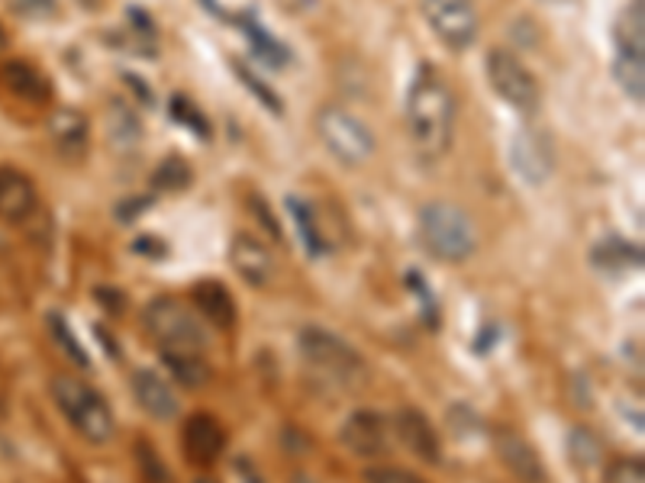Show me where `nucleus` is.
Listing matches in <instances>:
<instances>
[{
    "instance_id": "17",
    "label": "nucleus",
    "mask_w": 645,
    "mask_h": 483,
    "mask_svg": "<svg viewBox=\"0 0 645 483\" xmlns=\"http://www.w3.org/2000/svg\"><path fill=\"white\" fill-rule=\"evenodd\" d=\"M190 300H194L197 316L207 319L217 329H232L236 319H239V306H236V300L227 291V284H220V281H200V284H194Z\"/></svg>"
},
{
    "instance_id": "15",
    "label": "nucleus",
    "mask_w": 645,
    "mask_h": 483,
    "mask_svg": "<svg viewBox=\"0 0 645 483\" xmlns=\"http://www.w3.org/2000/svg\"><path fill=\"white\" fill-rule=\"evenodd\" d=\"M129 387H133L136 403L146 409L153 419H158V422H171V419H178V412H181V400L175 397V390L168 387V380H165L158 371H153V368H139V371H133Z\"/></svg>"
},
{
    "instance_id": "9",
    "label": "nucleus",
    "mask_w": 645,
    "mask_h": 483,
    "mask_svg": "<svg viewBox=\"0 0 645 483\" xmlns=\"http://www.w3.org/2000/svg\"><path fill=\"white\" fill-rule=\"evenodd\" d=\"M510 161L513 171L527 181V185H545L555 171V149L549 143L545 133L539 129H523L517 133L513 146H510Z\"/></svg>"
},
{
    "instance_id": "39",
    "label": "nucleus",
    "mask_w": 645,
    "mask_h": 483,
    "mask_svg": "<svg viewBox=\"0 0 645 483\" xmlns=\"http://www.w3.org/2000/svg\"><path fill=\"white\" fill-rule=\"evenodd\" d=\"M7 45V36H3V27H0V49Z\"/></svg>"
},
{
    "instance_id": "38",
    "label": "nucleus",
    "mask_w": 645,
    "mask_h": 483,
    "mask_svg": "<svg viewBox=\"0 0 645 483\" xmlns=\"http://www.w3.org/2000/svg\"><path fill=\"white\" fill-rule=\"evenodd\" d=\"M194 483H220V481H214V477H197Z\"/></svg>"
},
{
    "instance_id": "37",
    "label": "nucleus",
    "mask_w": 645,
    "mask_h": 483,
    "mask_svg": "<svg viewBox=\"0 0 645 483\" xmlns=\"http://www.w3.org/2000/svg\"><path fill=\"white\" fill-rule=\"evenodd\" d=\"M81 10H87V13H94V10H101L104 7V0H75Z\"/></svg>"
},
{
    "instance_id": "11",
    "label": "nucleus",
    "mask_w": 645,
    "mask_h": 483,
    "mask_svg": "<svg viewBox=\"0 0 645 483\" xmlns=\"http://www.w3.org/2000/svg\"><path fill=\"white\" fill-rule=\"evenodd\" d=\"M181 445H185L190 464L210 468L227 451V432H223L220 419H214L210 412H194L181 429Z\"/></svg>"
},
{
    "instance_id": "25",
    "label": "nucleus",
    "mask_w": 645,
    "mask_h": 483,
    "mask_svg": "<svg viewBox=\"0 0 645 483\" xmlns=\"http://www.w3.org/2000/svg\"><path fill=\"white\" fill-rule=\"evenodd\" d=\"M190 187V168L185 158H165L153 175L155 193H185Z\"/></svg>"
},
{
    "instance_id": "35",
    "label": "nucleus",
    "mask_w": 645,
    "mask_h": 483,
    "mask_svg": "<svg viewBox=\"0 0 645 483\" xmlns=\"http://www.w3.org/2000/svg\"><path fill=\"white\" fill-rule=\"evenodd\" d=\"M362 477H365V483H426L414 471H404V468H368Z\"/></svg>"
},
{
    "instance_id": "33",
    "label": "nucleus",
    "mask_w": 645,
    "mask_h": 483,
    "mask_svg": "<svg viewBox=\"0 0 645 483\" xmlns=\"http://www.w3.org/2000/svg\"><path fill=\"white\" fill-rule=\"evenodd\" d=\"M171 116L178 119V123H185L188 129H194L197 136H204V139H210V126H207V119L200 116V111L188 104L185 97H175L171 101Z\"/></svg>"
},
{
    "instance_id": "29",
    "label": "nucleus",
    "mask_w": 645,
    "mask_h": 483,
    "mask_svg": "<svg viewBox=\"0 0 645 483\" xmlns=\"http://www.w3.org/2000/svg\"><path fill=\"white\" fill-rule=\"evenodd\" d=\"M223 23H249L256 20V0H200Z\"/></svg>"
},
{
    "instance_id": "30",
    "label": "nucleus",
    "mask_w": 645,
    "mask_h": 483,
    "mask_svg": "<svg viewBox=\"0 0 645 483\" xmlns=\"http://www.w3.org/2000/svg\"><path fill=\"white\" fill-rule=\"evenodd\" d=\"M604 483H645L643 458H616V461H610Z\"/></svg>"
},
{
    "instance_id": "14",
    "label": "nucleus",
    "mask_w": 645,
    "mask_h": 483,
    "mask_svg": "<svg viewBox=\"0 0 645 483\" xmlns=\"http://www.w3.org/2000/svg\"><path fill=\"white\" fill-rule=\"evenodd\" d=\"M229 264H232V271L249 287H268L271 277H274V259H271L268 245L262 239L249 235V232L232 235V242H229Z\"/></svg>"
},
{
    "instance_id": "1",
    "label": "nucleus",
    "mask_w": 645,
    "mask_h": 483,
    "mask_svg": "<svg viewBox=\"0 0 645 483\" xmlns=\"http://www.w3.org/2000/svg\"><path fill=\"white\" fill-rule=\"evenodd\" d=\"M407 133L423 161H439L456 139V94L433 65H419L407 87Z\"/></svg>"
},
{
    "instance_id": "13",
    "label": "nucleus",
    "mask_w": 645,
    "mask_h": 483,
    "mask_svg": "<svg viewBox=\"0 0 645 483\" xmlns=\"http://www.w3.org/2000/svg\"><path fill=\"white\" fill-rule=\"evenodd\" d=\"M394 435L404 445V451H410L423 464H439L443 461V442L439 432L433 429V422L426 419V412L407 407L394 416Z\"/></svg>"
},
{
    "instance_id": "4",
    "label": "nucleus",
    "mask_w": 645,
    "mask_h": 483,
    "mask_svg": "<svg viewBox=\"0 0 645 483\" xmlns=\"http://www.w3.org/2000/svg\"><path fill=\"white\" fill-rule=\"evenodd\" d=\"M417 229L419 242L433 259L461 264L478 252V229L471 223V217L449 200L426 203L419 210Z\"/></svg>"
},
{
    "instance_id": "24",
    "label": "nucleus",
    "mask_w": 645,
    "mask_h": 483,
    "mask_svg": "<svg viewBox=\"0 0 645 483\" xmlns=\"http://www.w3.org/2000/svg\"><path fill=\"white\" fill-rule=\"evenodd\" d=\"M242 30H246V36L252 42V49H256V55L271 65V69H284L288 62H291V52H288V45H281L274 36H268L266 30L256 23V20H249V23H242Z\"/></svg>"
},
{
    "instance_id": "23",
    "label": "nucleus",
    "mask_w": 645,
    "mask_h": 483,
    "mask_svg": "<svg viewBox=\"0 0 645 483\" xmlns=\"http://www.w3.org/2000/svg\"><path fill=\"white\" fill-rule=\"evenodd\" d=\"M162 361L168 374L188 390H200L210 380V365L204 355H162Z\"/></svg>"
},
{
    "instance_id": "7",
    "label": "nucleus",
    "mask_w": 645,
    "mask_h": 483,
    "mask_svg": "<svg viewBox=\"0 0 645 483\" xmlns=\"http://www.w3.org/2000/svg\"><path fill=\"white\" fill-rule=\"evenodd\" d=\"M485 72H488V81H491L493 94L510 104L513 111L520 113H535L539 111V81L532 75L530 69L507 49H491L488 59H485Z\"/></svg>"
},
{
    "instance_id": "36",
    "label": "nucleus",
    "mask_w": 645,
    "mask_h": 483,
    "mask_svg": "<svg viewBox=\"0 0 645 483\" xmlns=\"http://www.w3.org/2000/svg\"><path fill=\"white\" fill-rule=\"evenodd\" d=\"M149 203H153V197H146V200H143V197H136V200H129V203H119V207H116L119 223H133V220H136V217L149 207Z\"/></svg>"
},
{
    "instance_id": "28",
    "label": "nucleus",
    "mask_w": 645,
    "mask_h": 483,
    "mask_svg": "<svg viewBox=\"0 0 645 483\" xmlns=\"http://www.w3.org/2000/svg\"><path fill=\"white\" fill-rule=\"evenodd\" d=\"M49 329L55 335V342L62 345V351L75 361L77 368H91V355L84 351V345L77 342V335L72 333V326L65 323L62 313H49Z\"/></svg>"
},
{
    "instance_id": "32",
    "label": "nucleus",
    "mask_w": 645,
    "mask_h": 483,
    "mask_svg": "<svg viewBox=\"0 0 645 483\" xmlns=\"http://www.w3.org/2000/svg\"><path fill=\"white\" fill-rule=\"evenodd\" d=\"M10 7H13L17 17L37 20V23H45V20L59 17V0H10Z\"/></svg>"
},
{
    "instance_id": "16",
    "label": "nucleus",
    "mask_w": 645,
    "mask_h": 483,
    "mask_svg": "<svg viewBox=\"0 0 645 483\" xmlns=\"http://www.w3.org/2000/svg\"><path fill=\"white\" fill-rule=\"evenodd\" d=\"M37 210V185L20 168L0 165V220L23 223Z\"/></svg>"
},
{
    "instance_id": "5",
    "label": "nucleus",
    "mask_w": 645,
    "mask_h": 483,
    "mask_svg": "<svg viewBox=\"0 0 645 483\" xmlns=\"http://www.w3.org/2000/svg\"><path fill=\"white\" fill-rule=\"evenodd\" d=\"M298 348L313 371L336 380L342 387H358L368 380V365L358 355V348L323 326H304L298 335Z\"/></svg>"
},
{
    "instance_id": "10",
    "label": "nucleus",
    "mask_w": 645,
    "mask_h": 483,
    "mask_svg": "<svg viewBox=\"0 0 645 483\" xmlns=\"http://www.w3.org/2000/svg\"><path fill=\"white\" fill-rule=\"evenodd\" d=\"M493 448H497V458L503 461V468H507L520 483L549 481L539 451L532 448V442L523 435V432H517V429H510V426L493 429Z\"/></svg>"
},
{
    "instance_id": "22",
    "label": "nucleus",
    "mask_w": 645,
    "mask_h": 483,
    "mask_svg": "<svg viewBox=\"0 0 645 483\" xmlns=\"http://www.w3.org/2000/svg\"><path fill=\"white\" fill-rule=\"evenodd\" d=\"M288 210H291V220H294V229H298V239L306 249L310 259H320L326 252V242H323V232L316 225V217L310 210V203L301 200V197H288Z\"/></svg>"
},
{
    "instance_id": "19",
    "label": "nucleus",
    "mask_w": 645,
    "mask_h": 483,
    "mask_svg": "<svg viewBox=\"0 0 645 483\" xmlns=\"http://www.w3.org/2000/svg\"><path fill=\"white\" fill-rule=\"evenodd\" d=\"M591 264L604 274H626L643 267V249L623 235H607L591 249Z\"/></svg>"
},
{
    "instance_id": "26",
    "label": "nucleus",
    "mask_w": 645,
    "mask_h": 483,
    "mask_svg": "<svg viewBox=\"0 0 645 483\" xmlns=\"http://www.w3.org/2000/svg\"><path fill=\"white\" fill-rule=\"evenodd\" d=\"M613 77L623 87V94L636 104L645 101V62H633V59H613Z\"/></svg>"
},
{
    "instance_id": "34",
    "label": "nucleus",
    "mask_w": 645,
    "mask_h": 483,
    "mask_svg": "<svg viewBox=\"0 0 645 483\" xmlns=\"http://www.w3.org/2000/svg\"><path fill=\"white\" fill-rule=\"evenodd\" d=\"M236 75L242 77V84H246V87H249V91H252V94H256V97H259L262 104H266L268 111L278 113V116H281V111H284V104L278 101V94H274L271 87H266V81H259V77L252 75L249 69H242L239 62H236Z\"/></svg>"
},
{
    "instance_id": "27",
    "label": "nucleus",
    "mask_w": 645,
    "mask_h": 483,
    "mask_svg": "<svg viewBox=\"0 0 645 483\" xmlns=\"http://www.w3.org/2000/svg\"><path fill=\"white\" fill-rule=\"evenodd\" d=\"M111 139H114V146H119V149H133L143 139L139 116L133 111H126L123 104L111 107Z\"/></svg>"
},
{
    "instance_id": "12",
    "label": "nucleus",
    "mask_w": 645,
    "mask_h": 483,
    "mask_svg": "<svg viewBox=\"0 0 645 483\" xmlns=\"http://www.w3.org/2000/svg\"><path fill=\"white\" fill-rule=\"evenodd\" d=\"M340 442L355 458H381L387 454V422L375 409H355L340 429Z\"/></svg>"
},
{
    "instance_id": "31",
    "label": "nucleus",
    "mask_w": 645,
    "mask_h": 483,
    "mask_svg": "<svg viewBox=\"0 0 645 483\" xmlns=\"http://www.w3.org/2000/svg\"><path fill=\"white\" fill-rule=\"evenodd\" d=\"M136 461H139V468H143V474H146V481L153 483H171L168 477V468L162 464V458L155 454V448L149 442H136Z\"/></svg>"
},
{
    "instance_id": "2",
    "label": "nucleus",
    "mask_w": 645,
    "mask_h": 483,
    "mask_svg": "<svg viewBox=\"0 0 645 483\" xmlns=\"http://www.w3.org/2000/svg\"><path fill=\"white\" fill-rule=\"evenodd\" d=\"M49 393L59 412L69 419V426L91 445H107L114 439L116 422L111 403L75 374H55L49 384Z\"/></svg>"
},
{
    "instance_id": "18",
    "label": "nucleus",
    "mask_w": 645,
    "mask_h": 483,
    "mask_svg": "<svg viewBox=\"0 0 645 483\" xmlns=\"http://www.w3.org/2000/svg\"><path fill=\"white\" fill-rule=\"evenodd\" d=\"M49 133L55 139L59 151L72 161H81L87 155V146H91V126L84 119V113L75 111V107H65L52 116L49 123Z\"/></svg>"
},
{
    "instance_id": "8",
    "label": "nucleus",
    "mask_w": 645,
    "mask_h": 483,
    "mask_svg": "<svg viewBox=\"0 0 645 483\" xmlns=\"http://www.w3.org/2000/svg\"><path fill=\"white\" fill-rule=\"evenodd\" d=\"M423 20L429 23L433 36L446 49L465 52L478 39V10L475 0H417Z\"/></svg>"
},
{
    "instance_id": "20",
    "label": "nucleus",
    "mask_w": 645,
    "mask_h": 483,
    "mask_svg": "<svg viewBox=\"0 0 645 483\" xmlns=\"http://www.w3.org/2000/svg\"><path fill=\"white\" fill-rule=\"evenodd\" d=\"M0 81L10 94L30 101V104H45L52 87H49V77L39 72L37 65L23 62V59H13V62H3L0 69Z\"/></svg>"
},
{
    "instance_id": "6",
    "label": "nucleus",
    "mask_w": 645,
    "mask_h": 483,
    "mask_svg": "<svg viewBox=\"0 0 645 483\" xmlns=\"http://www.w3.org/2000/svg\"><path fill=\"white\" fill-rule=\"evenodd\" d=\"M313 126H316L320 143L342 165H352V168L355 165H365L375 155V149H378L375 133L355 113L345 111V107H336V104L320 107L316 116H313Z\"/></svg>"
},
{
    "instance_id": "21",
    "label": "nucleus",
    "mask_w": 645,
    "mask_h": 483,
    "mask_svg": "<svg viewBox=\"0 0 645 483\" xmlns=\"http://www.w3.org/2000/svg\"><path fill=\"white\" fill-rule=\"evenodd\" d=\"M613 45L620 59H633L645 62V20H643V0H636L633 7H626L613 27Z\"/></svg>"
},
{
    "instance_id": "3",
    "label": "nucleus",
    "mask_w": 645,
    "mask_h": 483,
    "mask_svg": "<svg viewBox=\"0 0 645 483\" xmlns=\"http://www.w3.org/2000/svg\"><path fill=\"white\" fill-rule=\"evenodd\" d=\"M143 329L149 333L162 355H204L207 351V329L197 309L185 300L155 297L143 309Z\"/></svg>"
}]
</instances>
